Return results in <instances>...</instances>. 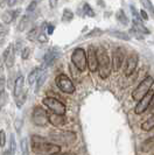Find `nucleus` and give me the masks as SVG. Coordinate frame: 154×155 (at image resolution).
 I'll return each instance as SVG.
<instances>
[{
    "mask_svg": "<svg viewBox=\"0 0 154 155\" xmlns=\"http://www.w3.org/2000/svg\"><path fill=\"white\" fill-rule=\"evenodd\" d=\"M20 147H21V152L22 155H29V147H28V140L26 138H22L20 141Z\"/></svg>",
    "mask_w": 154,
    "mask_h": 155,
    "instance_id": "27",
    "label": "nucleus"
},
{
    "mask_svg": "<svg viewBox=\"0 0 154 155\" xmlns=\"http://www.w3.org/2000/svg\"><path fill=\"white\" fill-rule=\"evenodd\" d=\"M4 62L6 64L7 68H12L14 64V57H15V49L13 45H9L4 51Z\"/></svg>",
    "mask_w": 154,
    "mask_h": 155,
    "instance_id": "14",
    "label": "nucleus"
},
{
    "mask_svg": "<svg viewBox=\"0 0 154 155\" xmlns=\"http://www.w3.org/2000/svg\"><path fill=\"white\" fill-rule=\"evenodd\" d=\"M23 84H25V78L22 75H20L15 79V83H14V97H15L16 106L19 109L22 106L27 98V93L23 90Z\"/></svg>",
    "mask_w": 154,
    "mask_h": 155,
    "instance_id": "7",
    "label": "nucleus"
},
{
    "mask_svg": "<svg viewBox=\"0 0 154 155\" xmlns=\"http://www.w3.org/2000/svg\"><path fill=\"white\" fill-rule=\"evenodd\" d=\"M9 152L13 155L15 154L16 152V141L14 134H11V137H9Z\"/></svg>",
    "mask_w": 154,
    "mask_h": 155,
    "instance_id": "30",
    "label": "nucleus"
},
{
    "mask_svg": "<svg viewBox=\"0 0 154 155\" xmlns=\"http://www.w3.org/2000/svg\"><path fill=\"white\" fill-rule=\"evenodd\" d=\"M83 14L86 16H95L96 14H95V11L92 9V7L89 5V4H84L83 5Z\"/></svg>",
    "mask_w": 154,
    "mask_h": 155,
    "instance_id": "31",
    "label": "nucleus"
},
{
    "mask_svg": "<svg viewBox=\"0 0 154 155\" xmlns=\"http://www.w3.org/2000/svg\"><path fill=\"white\" fill-rule=\"evenodd\" d=\"M153 99H154V91L151 90V91L147 93L144 98H141V99L138 101V104L136 105V107H134L136 114H142L144 112H146L147 110L149 109V106H151Z\"/></svg>",
    "mask_w": 154,
    "mask_h": 155,
    "instance_id": "10",
    "label": "nucleus"
},
{
    "mask_svg": "<svg viewBox=\"0 0 154 155\" xmlns=\"http://www.w3.org/2000/svg\"><path fill=\"white\" fill-rule=\"evenodd\" d=\"M7 4H8V6H9V7H13V6L16 4V0H8Z\"/></svg>",
    "mask_w": 154,
    "mask_h": 155,
    "instance_id": "44",
    "label": "nucleus"
},
{
    "mask_svg": "<svg viewBox=\"0 0 154 155\" xmlns=\"http://www.w3.org/2000/svg\"><path fill=\"white\" fill-rule=\"evenodd\" d=\"M36 6H38V1H35V0H33L31 4L28 5V7H27V12H29V13H32V12H34L35 9H36Z\"/></svg>",
    "mask_w": 154,
    "mask_h": 155,
    "instance_id": "39",
    "label": "nucleus"
},
{
    "mask_svg": "<svg viewBox=\"0 0 154 155\" xmlns=\"http://www.w3.org/2000/svg\"><path fill=\"white\" fill-rule=\"evenodd\" d=\"M140 1H141V5L144 6V8L147 9L148 12H151L154 15V6L153 4H152V1L151 0H140Z\"/></svg>",
    "mask_w": 154,
    "mask_h": 155,
    "instance_id": "29",
    "label": "nucleus"
},
{
    "mask_svg": "<svg viewBox=\"0 0 154 155\" xmlns=\"http://www.w3.org/2000/svg\"><path fill=\"white\" fill-rule=\"evenodd\" d=\"M60 56V51L57 48H50V50H48L45 55V60H43V65L49 67L57 60V57Z\"/></svg>",
    "mask_w": 154,
    "mask_h": 155,
    "instance_id": "15",
    "label": "nucleus"
},
{
    "mask_svg": "<svg viewBox=\"0 0 154 155\" xmlns=\"http://www.w3.org/2000/svg\"><path fill=\"white\" fill-rule=\"evenodd\" d=\"M32 150L38 155H56L61 153V146L46 141L40 135H33L31 139Z\"/></svg>",
    "mask_w": 154,
    "mask_h": 155,
    "instance_id": "1",
    "label": "nucleus"
},
{
    "mask_svg": "<svg viewBox=\"0 0 154 155\" xmlns=\"http://www.w3.org/2000/svg\"><path fill=\"white\" fill-rule=\"evenodd\" d=\"M50 139L59 143H71L76 139V133L71 131H55L50 133Z\"/></svg>",
    "mask_w": 154,
    "mask_h": 155,
    "instance_id": "9",
    "label": "nucleus"
},
{
    "mask_svg": "<svg viewBox=\"0 0 154 155\" xmlns=\"http://www.w3.org/2000/svg\"><path fill=\"white\" fill-rule=\"evenodd\" d=\"M88 67L91 72H95L98 70V60H97V50L93 46H89L88 49Z\"/></svg>",
    "mask_w": 154,
    "mask_h": 155,
    "instance_id": "12",
    "label": "nucleus"
},
{
    "mask_svg": "<svg viewBox=\"0 0 154 155\" xmlns=\"http://www.w3.org/2000/svg\"><path fill=\"white\" fill-rule=\"evenodd\" d=\"M8 2V0H0V7H4Z\"/></svg>",
    "mask_w": 154,
    "mask_h": 155,
    "instance_id": "45",
    "label": "nucleus"
},
{
    "mask_svg": "<svg viewBox=\"0 0 154 155\" xmlns=\"http://www.w3.org/2000/svg\"><path fill=\"white\" fill-rule=\"evenodd\" d=\"M131 11H132V15H133V22H139V23H142V19L140 14L138 13V11L136 9L134 6H131Z\"/></svg>",
    "mask_w": 154,
    "mask_h": 155,
    "instance_id": "32",
    "label": "nucleus"
},
{
    "mask_svg": "<svg viewBox=\"0 0 154 155\" xmlns=\"http://www.w3.org/2000/svg\"><path fill=\"white\" fill-rule=\"evenodd\" d=\"M19 14H20V9H18V11H7V12H5L2 14V21H4L5 25H8L12 21H14Z\"/></svg>",
    "mask_w": 154,
    "mask_h": 155,
    "instance_id": "17",
    "label": "nucleus"
},
{
    "mask_svg": "<svg viewBox=\"0 0 154 155\" xmlns=\"http://www.w3.org/2000/svg\"><path fill=\"white\" fill-rule=\"evenodd\" d=\"M153 128H154V113L141 124V130L145 131V132H148V131H151Z\"/></svg>",
    "mask_w": 154,
    "mask_h": 155,
    "instance_id": "19",
    "label": "nucleus"
},
{
    "mask_svg": "<svg viewBox=\"0 0 154 155\" xmlns=\"http://www.w3.org/2000/svg\"><path fill=\"white\" fill-rule=\"evenodd\" d=\"M36 41H38L40 43H47L48 42V36H47L43 31H41L40 35L38 36V39H36Z\"/></svg>",
    "mask_w": 154,
    "mask_h": 155,
    "instance_id": "37",
    "label": "nucleus"
},
{
    "mask_svg": "<svg viewBox=\"0 0 154 155\" xmlns=\"http://www.w3.org/2000/svg\"><path fill=\"white\" fill-rule=\"evenodd\" d=\"M149 109H151V111L154 113V99H153V101H152V104H151V106H149Z\"/></svg>",
    "mask_w": 154,
    "mask_h": 155,
    "instance_id": "47",
    "label": "nucleus"
},
{
    "mask_svg": "<svg viewBox=\"0 0 154 155\" xmlns=\"http://www.w3.org/2000/svg\"><path fill=\"white\" fill-rule=\"evenodd\" d=\"M8 101V94L7 92H1L0 93V109H2Z\"/></svg>",
    "mask_w": 154,
    "mask_h": 155,
    "instance_id": "33",
    "label": "nucleus"
},
{
    "mask_svg": "<svg viewBox=\"0 0 154 155\" xmlns=\"http://www.w3.org/2000/svg\"><path fill=\"white\" fill-rule=\"evenodd\" d=\"M49 113L41 106H35L32 112V121L35 126L38 127H46L49 123Z\"/></svg>",
    "mask_w": 154,
    "mask_h": 155,
    "instance_id": "4",
    "label": "nucleus"
},
{
    "mask_svg": "<svg viewBox=\"0 0 154 155\" xmlns=\"http://www.w3.org/2000/svg\"><path fill=\"white\" fill-rule=\"evenodd\" d=\"M29 54H31V49H29L28 47H25L22 49V51H21V57H22V60H27V58L29 57Z\"/></svg>",
    "mask_w": 154,
    "mask_h": 155,
    "instance_id": "38",
    "label": "nucleus"
},
{
    "mask_svg": "<svg viewBox=\"0 0 154 155\" xmlns=\"http://www.w3.org/2000/svg\"><path fill=\"white\" fill-rule=\"evenodd\" d=\"M100 34H103V31L99 29V28H95L90 33L86 34V38H91V36H99Z\"/></svg>",
    "mask_w": 154,
    "mask_h": 155,
    "instance_id": "36",
    "label": "nucleus"
},
{
    "mask_svg": "<svg viewBox=\"0 0 154 155\" xmlns=\"http://www.w3.org/2000/svg\"><path fill=\"white\" fill-rule=\"evenodd\" d=\"M154 148V137H151V138H148L146 139L142 143H141V150L144 152V153H148L151 149H153Z\"/></svg>",
    "mask_w": 154,
    "mask_h": 155,
    "instance_id": "18",
    "label": "nucleus"
},
{
    "mask_svg": "<svg viewBox=\"0 0 154 155\" xmlns=\"http://www.w3.org/2000/svg\"><path fill=\"white\" fill-rule=\"evenodd\" d=\"M4 155H13L9 150H6V152H4Z\"/></svg>",
    "mask_w": 154,
    "mask_h": 155,
    "instance_id": "48",
    "label": "nucleus"
},
{
    "mask_svg": "<svg viewBox=\"0 0 154 155\" xmlns=\"http://www.w3.org/2000/svg\"><path fill=\"white\" fill-rule=\"evenodd\" d=\"M116 19H117V21H119L124 26L129 25V19H127V16H126V14H125V12H124L123 9H119L116 13Z\"/></svg>",
    "mask_w": 154,
    "mask_h": 155,
    "instance_id": "21",
    "label": "nucleus"
},
{
    "mask_svg": "<svg viewBox=\"0 0 154 155\" xmlns=\"http://www.w3.org/2000/svg\"><path fill=\"white\" fill-rule=\"evenodd\" d=\"M6 145V133L4 130H0V147L4 148Z\"/></svg>",
    "mask_w": 154,
    "mask_h": 155,
    "instance_id": "35",
    "label": "nucleus"
},
{
    "mask_svg": "<svg viewBox=\"0 0 154 155\" xmlns=\"http://www.w3.org/2000/svg\"><path fill=\"white\" fill-rule=\"evenodd\" d=\"M49 123L53 124L54 126H62V125L64 124V117L53 114V116L49 117Z\"/></svg>",
    "mask_w": 154,
    "mask_h": 155,
    "instance_id": "20",
    "label": "nucleus"
},
{
    "mask_svg": "<svg viewBox=\"0 0 154 155\" xmlns=\"http://www.w3.org/2000/svg\"><path fill=\"white\" fill-rule=\"evenodd\" d=\"M133 28L136 29L139 33H142V34H149V31L147 29L146 27L142 25V23H139V22H133Z\"/></svg>",
    "mask_w": 154,
    "mask_h": 155,
    "instance_id": "28",
    "label": "nucleus"
},
{
    "mask_svg": "<svg viewBox=\"0 0 154 155\" xmlns=\"http://www.w3.org/2000/svg\"><path fill=\"white\" fill-rule=\"evenodd\" d=\"M57 1H59V0H49V6H50V8L56 7V6H57Z\"/></svg>",
    "mask_w": 154,
    "mask_h": 155,
    "instance_id": "43",
    "label": "nucleus"
},
{
    "mask_svg": "<svg viewBox=\"0 0 154 155\" xmlns=\"http://www.w3.org/2000/svg\"><path fill=\"white\" fill-rule=\"evenodd\" d=\"M42 104L48 107V110H50L54 114L57 116H64L65 112H67V107L65 105L60 101L59 99H56L54 97H46L42 99Z\"/></svg>",
    "mask_w": 154,
    "mask_h": 155,
    "instance_id": "5",
    "label": "nucleus"
},
{
    "mask_svg": "<svg viewBox=\"0 0 154 155\" xmlns=\"http://www.w3.org/2000/svg\"><path fill=\"white\" fill-rule=\"evenodd\" d=\"M28 23H29V16L23 15L21 18V20L18 23V31H25L28 27Z\"/></svg>",
    "mask_w": 154,
    "mask_h": 155,
    "instance_id": "23",
    "label": "nucleus"
},
{
    "mask_svg": "<svg viewBox=\"0 0 154 155\" xmlns=\"http://www.w3.org/2000/svg\"><path fill=\"white\" fill-rule=\"evenodd\" d=\"M56 155H76L75 153H59V154Z\"/></svg>",
    "mask_w": 154,
    "mask_h": 155,
    "instance_id": "46",
    "label": "nucleus"
},
{
    "mask_svg": "<svg viewBox=\"0 0 154 155\" xmlns=\"http://www.w3.org/2000/svg\"><path fill=\"white\" fill-rule=\"evenodd\" d=\"M45 71V69L42 68V67H38V68H34V69L32 70L31 72H29V75H28V77H27V79H28V83L31 84V85H33L34 83H36V81L38 79V77L41 76V74Z\"/></svg>",
    "mask_w": 154,
    "mask_h": 155,
    "instance_id": "16",
    "label": "nucleus"
},
{
    "mask_svg": "<svg viewBox=\"0 0 154 155\" xmlns=\"http://www.w3.org/2000/svg\"><path fill=\"white\" fill-rule=\"evenodd\" d=\"M5 89H6V79L4 76L0 77V93L5 92Z\"/></svg>",
    "mask_w": 154,
    "mask_h": 155,
    "instance_id": "40",
    "label": "nucleus"
},
{
    "mask_svg": "<svg viewBox=\"0 0 154 155\" xmlns=\"http://www.w3.org/2000/svg\"><path fill=\"white\" fill-rule=\"evenodd\" d=\"M71 62L79 71H85L88 68V57L83 48H76L71 55Z\"/></svg>",
    "mask_w": 154,
    "mask_h": 155,
    "instance_id": "6",
    "label": "nucleus"
},
{
    "mask_svg": "<svg viewBox=\"0 0 154 155\" xmlns=\"http://www.w3.org/2000/svg\"><path fill=\"white\" fill-rule=\"evenodd\" d=\"M8 31H9V28H8L7 25L0 23V39L4 38V36H6L8 34Z\"/></svg>",
    "mask_w": 154,
    "mask_h": 155,
    "instance_id": "34",
    "label": "nucleus"
},
{
    "mask_svg": "<svg viewBox=\"0 0 154 155\" xmlns=\"http://www.w3.org/2000/svg\"><path fill=\"white\" fill-rule=\"evenodd\" d=\"M47 79V72L46 71H43L42 74H41V76L38 77V79L36 81V87H35V92H38V90L42 87V85L45 84V82H46Z\"/></svg>",
    "mask_w": 154,
    "mask_h": 155,
    "instance_id": "26",
    "label": "nucleus"
},
{
    "mask_svg": "<svg viewBox=\"0 0 154 155\" xmlns=\"http://www.w3.org/2000/svg\"><path fill=\"white\" fill-rule=\"evenodd\" d=\"M139 62V56L137 53H132L126 60V64L124 68V74L126 77H130L131 75H133V72L136 71L137 67H138Z\"/></svg>",
    "mask_w": 154,
    "mask_h": 155,
    "instance_id": "11",
    "label": "nucleus"
},
{
    "mask_svg": "<svg viewBox=\"0 0 154 155\" xmlns=\"http://www.w3.org/2000/svg\"><path fill=\"white\" fill-rule=\"evenodd\" d=\"M139 14H140V16H141V19H142V20H147V19H148V14L146 13V11H145V9H141V11L139 12Z\"/></svg>",
    "mask_w": 154,
    "mask_h": 155,
    "instance_id": "41",
    "label": "nucleus"
},
{
    "mask_svg": "<svg viewBox=\"0 0 154 155\" xmlns=\"http://www.w3.org/2000/svg\"><path fill=\"white\" fill-rule=\"evenodd\" d=\"M40 31H41V29H40L38 27H34V28H32L31 31H28V34H27L28 39L31 40V41H36L38 36L40 35V33H41Z\"/></svg>",
    "mask_w": 154,
    "mask_h": 155,
    "instance_id": "25",
    "label": "nucleus"
},
{
    "mask_svg": "<svg viewBox=\"0 0 154 155\" xmlns=\"http://www.w3.org/2000/svg\"><path fill=\"white\" fill-rule=\"evenodd\" d=\"M55 82H56L57 87L61 90L62 92L68 93V94H71V93L75 92V85H74L72 81L67 75H64V74L59 75L55 79Z\"/></svg>",
    "mask_w": 154,
    "mask_h": 155,
    "instance_id": "8",
    "label": "nucleus"
},
{
    "mask_svg": "<svg viewBox=\"0 0 154 155\" xmlns=\"http://www.w3.org/2000/svg\"><path fill=\"white\" fill-rule=\"evenodd\" d=\"M153 84H154V78L152 77V76H146V77L139 83V85L133 90V92H132V98H133L134 101H139L141 98H144L147 93L152 90Z\"/></svg>",
    "mask_w": 154,
    "mask_h": 155,
    "instance_id": "3",
    "label": "nucleus"
},
{
    "mask_svg": "<svg viewBox=\"0 0 154 155\" xmlns=\"http://www.w3.org/2000/svg\"><path fill=\"white\" fill-rule=\"evenodd\" d=\"M74 19V12L70 8H64L62 14V21L63 22H70Z\"/></svg>",
    "mask_w": 154,
    "mask_h": 155,
    "instance_id": "24",
    "label": "nucleus"
},
{
    "mask_svg": "<svg viewBox=\"0 0 154 155\" xmlns=\"http://www.w3.org/2000/svg\"><path fill=\"white\" fill-rule=\"evenodd\" d=\"M47 27H48V28H47V31H48V34H49V35H52V34L54 33L55 27L53 26V25H50V23H49V25H47Z\"/></svg>",
    "mask_w": 154,
    "mask_h": 155,
    "instance_id": "42",
    "label": "nucleus"
},
{
    "mask_svg": "<svg viewBox=\"0 0 154 155\" xmlns=\"http://www.w3.org/2000/svg\"><path fill=\"white\" fill-rule=\"evenodd\" d=\"M124 58H125V55H124V51L122 48H116L112 53V60H111V63H112V68L115 71H118V70L122 68L124 63Z\"/></svg>",
    "mask_w": 154,
    "mask_h": 155,
    "instance_id": "13",
    "label": "nucleus"
},
{
    "mask_svg": "<svg viewBox=\"0 0 154 155\" xmlns=\"http://www.w3.org/2000/svg\"><path fill=\"white\" fill-rule=\"evenodd\" d=\"M109 34L112 35V36H115V38H117V39L124 40V41H130V40H131V36H130L127 33H124V31H110Z\"/></svg>",
    "mask_w": 154,
    "mask_h": 155,
    "instance_id": "22",
    "label": "nucleus"
},
{
    "mask_svg": "<svg viewBox=\"0 0 154 155\" xmlns=\"http://www.w3.org/2000/svg\"><path fill=\"white\" fill-rule=\"evenodd\" d=\"M97 60H98V70H99V76L103 79L106 78L111 75L112 67H111V58L109 56L108 51L105 50V48L100 47L97 50Z\"/></svg>",
    "mask_w": 154,
    "mask_h": 155,
    "instance_id": "2",
    "label": "nucleus"
}]
</instances>
